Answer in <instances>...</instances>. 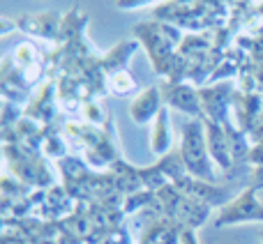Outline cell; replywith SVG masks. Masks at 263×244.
Instances as JSON below:
<instances>
[{
	"mask_svg": "<svg viewBox=\"0 0 263 244\" xmlns=\"http://www.w3.org/2000/svg\"><path fill=\"white\" fill-rule=\"evenodd\" d=\"M208 140H205L203 127L201 122H190L182 129V164L192 175L201 177V180H215L213 166L208 159Z\"/></svg>",
	"mask_w": 263,
	"mask_h": 244,
	"instance_id": "6da1fadb",
	"label": "cell"
},
{
	"mask_svg": "<svg viewBox=\"0 0 263 244\" xmlns=\"http://www.w3.org/2000/svg\"><path fill=\"white\" fill-rule=\"evenodd\" d=\"M263 221V203L256 198V187L245 189L240 196L231 198L215 217V226H236V223H254Z\"/></svg>",
	"mask_w": 263,
	"mask_h": 244,
	"instance_id": "7a4b0ae2",
	"label": "cell"
},
{
	"mask_svg": "<svg viewBox=\"0 0 263 244\" xmlns=\"http://www.w3.org/2000/svg\"><path fill=\"white\" fill-rule=\"evenodd\" d=\"M159 111L162 109H159L157 88H148V90H143L129 106V115H132V120H134L136 125H145L148 120H155Z\"/></svg>",
	"mask_w": 263,
	"mask_h": 244,
	"instance_id": "3957f363",
	"label": "cell"
},
{
	"mask_svg": "<svg viewBox=\"0 0 263 244\" xmlns=\"http://www.w3.org/2000/svg\"><path fill=\"white\" fill-rule=\"evenodd\" d=\"M150 148L157 154H166L171 148V120H168V111L162 109L157 118L153 122V131H150Z\"/></svg>",
	"mask_w": 263,
	"mask_h": 244,
	"instance_id": "277c9868",
	"label": "cell"
},
{
	"mask_svg": "<svg viewBox=\"0 0 263 244\" xmlns=\"http://www.w3.org/2000/svg\"><path fill=\"white\" fill-rule=\"evenodd\" d=\"M208 148H210V157L219 166L231 168V148H229V140L224 138V131L217 125H213V122H208Z\"/></svg>",
	"mask_w": 263,
	"mask_h": 244,
	"instance_id": "5b68a950",
	"label": "cell"
},
{
	"mask_svg": "<svg viewBox=\"0 0 263 244\" xmlns=\"http://www.w3.org/2000/svg\"><path fill=\"white\" fill-rule=\"evenodd\" d=\"M166 99H168V104L176 106V109H180L182 113H190V115H199L201 113L194 90H190V88H185V86H176L166 95Z\"/></svg>",
	"mask_w": 263,
	"mask_h": 244,
	"instance_id": "8992f818",
	"label": "cell"
},
{
	"mask_svg": "<svg viewBox=\"0 0 263 244\" xmlns=\"http://www.w3.org/2000/svg\"><path fill=\"white\" fill-rule=\"evenodd\" d=\"M132 86H134V81H132V78L125 72L123 74H116V76L111 78V88H114L116 95H125V92H127Z\"/></svg>",
	"mask_w": 263,
	"mask_h": 244,
	"instance_id": "52a82bcc",
	"label": "cell"
},
{
	"mask_svg": "<svg viewBox=\"0 0 263 244\" xmlns=\"http://www.w3.org/2000/svg\"><path fill=\"white\" fill-rule=\"evenodd\" d=\"M180 244H199V242H196L194 233L187 228V231H182V235H180Z\"/></svg>",
	"mask_w": 263,
	"mask_h": 244,
	"instance_id": "ba28073f",
	"label": "cell"
},
{
	"mask_svg": "<svg viewBox=\"0 0 263 244\" xmlns=\"http://www.w3.org/2000/svg\"><path fill=\"white\" fill-rule=\"evenodd\" d=\"M261 242H263V231H261Z\"/></svg>",
	"mask_w": 263,
	"mask_h": 244,
	"instance_id": "9c48e42d",
	"label": "cell"
}]
</instances>
